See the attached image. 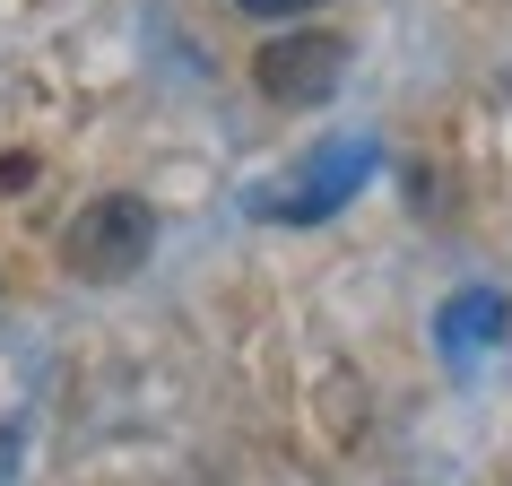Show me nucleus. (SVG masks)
I'll return each mask as SVG.
<instances>
[{
  "label": "nucleus",
  "instance_id": "1",
  "mask_svg": "<svg viewBox=\"0 0 512 486\" xmlns=\"http://www.w3.org/2000/svg\"><path fill=\"white\" fill-rule=\"evenodd\" d=\"M148 243H157V209L131 200V191H105V200H87L70 217V235H61V270L87 278V287H122V278L148 261Z\"/></svg>",
  "mask_w": 512,
  "mask_h": 486
},
{
  "label": "nucleus",
  "instance_id": "2",
  "mask_svg": "<svg viewBox=\"0 0 512 486\" xmlns=\"http://www.w3.org/2000/svg\"><path fill=\"white\" fill-rule=\"evenodd\" d=\"M365 174H374V139H322V148L296 165V183L261 200V217L313 226V217H330L339 200H356V183H365Z\"/></svg>",
  "mask_w": 512,
  "mask_h": 486
},
{
  "label": "nucleus",
  "instance_id": "3",
  "mask_svg": "<svg viewBox=\"0 0 512 486\" xmlns=\"http://www.w3.org/2000/svg\"><path fill=\"white\" fill-rule=\"evenodd\" d=\"M339 70H348V35H270L261 44V61H252V79H261V96H278V105H322L330 87H339Z\"/></svg>",
  "mask_w": 512,
  "mask_h": 486
},
{
  "label": "nucleus",
  "instance_id": "4",
  "mask_svg": "<svg viewBox=\"0 0 512 486\" xmlns=\"http://www.w3.org/2000/svg\"><path fill=\"white\" fill-rule=\"evenodd\" d=\"M478 348H504V296L469 287V296H452V313H443V356H452V365H478Z\"/></svg>",
  "mask_w": 512,
  "mask_h": 486
},
{
  "label": "nucleus",
  "instance_id": "5",
  "mask_svg": "<svg viewBox=\"0 0 512 486\" xmlns=\"http://www.w3.org/2000/svg\"><path fill=\"white\" fill-rule=\"evenodd\" d=\"M243 18H304V9H322V0H235Z\"/></svg>",
  "mask_w": 512,
  "mask_h": 486
}]
</instances>
